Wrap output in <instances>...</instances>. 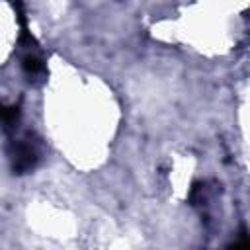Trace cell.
Wrapping results in <instances>:
<instances>
[{
    "mask_svg": "<svg viewBox=\"0 0 250 250\" xmlns=\"http://www.w3.org/2000/svg\"><path fill=\"white\" fill-rule=\"evenodd\" d=\"M35 162H37V154L29 145H25V143L16 145V148H14V164L12 166H14V170L18 174H23V172L31 170L35 166Z\"/></svg>",
    "mask_w": 250,
    "mask_h": 250,
    "instance_id": "obj_1",
    "label": "cell"
},
{
    "mask_svg": "<svg viewBox=\"0 0 250 250\" xmlns=\"http://www.w3.org/2000/svg\"><path fill=\"white\" fill-rule=\"evenodd\" d=\"M20 117V111L18 107H6L0 104V121L6 125V127H12Z\"/></svg>",
    "mask_w": 250,
    "mask_h": 250,
    "instance_id": "obj_2",
    "label": "cell"
},
{
    "mask_svg": "<svg viewBox=\"0 0 250 250\" xmlns=\"http://www.w3.org/2000/svg\"><path fill=\"white\" fill-rule=\"evenodd\" d=\"M23 68H25L27 74H35V72H39L43 66H41L39 59H35V57H25V59H23Z\"/></svg>",
    "mask_w": 250,
    "mask_h": 250,
    "instance_id": "obj_3",
    "label": "cell"
}]
</instances>
